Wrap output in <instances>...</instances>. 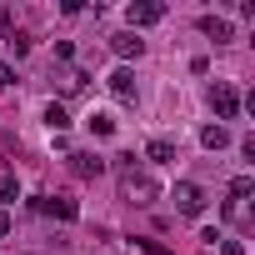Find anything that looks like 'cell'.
<instances>
[{"instance_id": "1", "label": "cell", "mask_w": 255, "mask_h": 255, "mask_svg": "<svg viewBox=\"0 0 255 255\" xmlns=\"http://www.w3.org/2000/svg\"><path fill=\"white\" fill-rule=\"evenodd\" d=\"M115 170H120V200H130V205H155V200H160L155 175L135 170V155H120V160H115Z\"/></svg>"}, {"instance_id": "2", "label": "cell", "mask_w": 255, "mask_h": 255, "mask_svg": "<svg viewBox=\"0 0 255 255\" xmlns=\"http://www.w3.org/2000/svg\"><path fill=\"white\" fill-rule=\"evenodd\" d=\"M210 110H215V120H235L240 115V90L230 80H215L210 85Z\"/></svg>"}, {"instance_id": "3", "label": "cell", "mask_w": 255, "mask_h": 255, "mask_svg": "<svg viewBox=\"0 0 255 255\" xmlns=\"http://www.w3.org/2000/svg\"><path fill=\"white\" fill-rule=\"evenodd\" d=\"M175 210H180V215H190V220H195V215H205V190H200L195 180H180V185H175Z\"/></svg>"}, {"instance_id": "4", "label": "cell", "mask_w": 255, "mask_h": 255, "mask_svg": "<svg viewBox=\"0 0 255 255\" xmlns=\"http://www.w3.org/2000/svg\"><path fill=\"white\" fill-rule=\"evenodd\" d=\"M35 210H40V215H55V220H75V215H80V205H75L70 195H40Z\"/></svg>"}, {"instance_id": "5", "label": "cell", "mask_w": 255, "mask_h": 255, "mask_svg": "<svg viewBox=\"0 0 255 255\" xmlns=\"http://www.w3.org/2000/svg\"><path fill=\"white\" fill-rule=\"evenodd\" d=\"M125 15H130V30H140V25H155V20H165V5H160V0H140V5H130Z\"/></svg>"}, {"instance_id": "6", "label": "cell", "mask_w": 255, "mask_h": 255, "mask_svg": "<svg viewBox=\"0 0 255 255\" xmlns=\"http://www.w3.org/2000/svg\"><path fill=\"white\" fill-rule=\"evenodd\" d=\"M110 50H115L120 60H140V50H145V40H140L135 30H120V35H110Z\"/></svg>"}, {"instance_id": "7", "label": "cell", "mask_w": 255, "mask_h": 255, "mask_svg": "<svg viewBox=\"0 0 255 255\" xmlns=\"http://www.w3.org/2000/svg\"><path fill=\"white\" fill-rule=\"evenodd\" d=\"M110 90H115V100L135 105V70H130V65H120V70L110 75Z\"/></svg>"}, {"instance_id": "8", "label": "cell", "mask_w": 255, "mask_h": 255, "mask_svg": "<svg viewBox=\"0 0 255 255\" xmlns=\"http://www.w3.org/2000/svg\"><path fill=\"white\" fill-rule=\"evenodd\" d=\"M70 170H75L80 180H95V175L105 170V160H100V155H90V150H75V155H70Z\"/></svg>"}, {"instance_id": "9", "label": "cell", "mask_w": 255, "mask_h": 255, "mask_svg": "<svg viewBox=\"0 0 255 255\" xmlns=\"http://www.w3.org/2000/svg\"><path fill=\"white\" fill-rule=\"evenodd\" d=\"M145 155H150L155 165H175V140H165V135H155V140L145 145Z\"/></svg>"}, {"instance_id": "10", "label": "cell", "mask_w": 255, "mask_h": 255, "mask_svg": "<svg viewBox=\"0 0 255 255\" xmlns=\"http://www.w3.org/2000/svg\"><path fill=\"white\" fill-rule=\"evenodd\" d=\"M200 30H205L215 45H225V40H230V20H220V15H200Z\"/></svg>"}, {"instance_id": "11", "label": "cell", "mask_w": 255, "mask_h": 255, "mask_svg": "<svg viewBox=\"0 0 255 255\" xmlns=\"http://www.w3.org/2000/svg\"><path fill=\"white\" fill-rule=\"evenodd\" d=\"M200 145H205V150H225V145H230V130H225V125H205V130H200Z\"/></svg>"}, {"instance_id": "12", "label": "cell", "mask_w": 255, "mask_h": 255, "mask_svg": "<svg viewBox=\"0 0 255 255\" xmlns=\"http://www.w3.org/2000/svg\"><path fill=\"white\" fill-rule=\"evenodd\" d=\"M85 125H90V135H100V140H105V135H115V115H105V110H95Z\"/></svg>"}, {"instance_id": "13", "label": "cell", "mask_w": 255, "mask_h": 255, "mask_svg": "<svg viewBox=\"0 0 255 255\" xmlns=\"http://www.w3.org/2000/svg\"><path fill=\"white\" fill-rule=\"evenodd\" d=\"M250 195H255V180H250V175H235V180H230V205H240V200H250Z\"/></svg>"}, {"instance_id": "14", "label": "cell", "mask_w": 255, "mask_h": 255, "mask_svg": "<svg viewBox=\"0 0 255 255\" xmlns=\"http://www.w3.org/2000/svg\"><path fill=\"white\" fill-rule=\"evenodd\" d=\"M45 125H50V130H65V125H70V115H65V105H45Z\"/></svg>"}, {"instance_id": "15", "label": "cell", "mask_w": 255, "mask_h": 255, "mask_svg": "<svg viewBox=\"0 0 255 255\" xmlns=\"http://www.w3.org/2000/svg\"><path fill=\"white\" fill-rule=\"evenodd\" d=\"M5 45H10V55H25V50H30V35H25V30H10Z\"/></svg>"}, {"instance_id": "16", "label": "cell", "mask_w": 255, "mask_h": 255, "mask_svg": "<svg viewBox=\"0 0 255 255\" xmlns=\"http://www.w3.org/2000/svg\"><path fill=\"white\" fill-rule=\"evenodd\" d=\"M0 200H20V180L15 175H0Z\"/></svg>"}, {"instance_id": "17", "label": "cell", "mask_w": 255, "mask_h": 255, "mask_svg": "<svg viewBox=\"0 0 255 255\" xmlns=\"http://www.w3.org/2000/svg\"><path fill=\"white\" fill-rule=\"evenodd\" d=\"M135 250H140V255H175V250H170V245H155V240H140V245H135Z\"/></svg>"}, {"instance_id": "18", "label": "cell", "mask_w": 255, "mask_h": 255, "mask_svg": "<svg viewBox=\"0 0 255 255\" xmlns=\"http://www.w3.org/2000/svg\"><path fill=\"white\" fill-rule=\"evenodd\" d=\"M220 255H245V250H240V240H220Z\"/></svg>"}, {"instance_id": "19", "label": "cell", "mask_w": 255, "mask_h": 255, "mask_svg": "<svg viewBox=\"0 0 255 255\" xmlns=\"http://www.w3.org/2000/svg\"><path fill=\"white\" fill-rule=\"evenodd\" d=\"M0 30H5V35H10V10H5V5H0Z\"/></svg>"}, {"instance_id": "20", "label": "cell", "mask_w": 255, "mask_h": 255, "mask_svg": "<svg viewBox=\"0 0 255 255\" xmlns=\"http://www.w3.org/2000/svg\"><path fill=\"white\" fill-rule=\"evenodd\" d=\"M0 85H15V75H10V65H0Z\"/></svg>"}, {"instance_id": "21", "label": "cell", "mask_w": 255, "mask_h": 255, "mask_svg": "<svg viewBox=\"0 0 255 255\" xmlns=\"http://www.w3.org/2000/svg\"><path fill=\"white\" fill-rule=\"evenodd\" d=\"M0 235H10V215L5 210H0Z\"/></svg>"}]
</instances>
